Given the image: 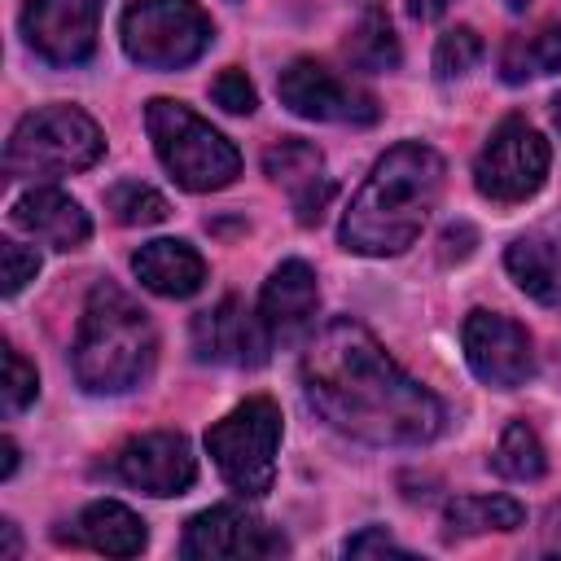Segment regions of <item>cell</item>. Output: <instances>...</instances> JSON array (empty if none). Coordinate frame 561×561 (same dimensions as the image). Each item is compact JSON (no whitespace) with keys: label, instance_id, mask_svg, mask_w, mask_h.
Segmentation results:
<instances>
[{"label":"cell","instance_id":"obj_1","mask_svg":"<svg viewBox=\"0 0 561 561\" xmlns=\"http://www.w3.org/2000/svg\"><path fill=\"white\" fill-rule=\"evenodd\" d=\"M298 373L307 403L346 438L373 447H421L447 425L443 399L412 381L351 316L329 320L302 346Z\"/></svg>","mask_w":561,"mask_h":561},{"label":"cell","instance_id":"obj_2","mask_svg":"<svg viewBox=\"0 0 561 561\" xmlns=\"http://www.w3.org/2000/svg\"><path fill=\"white\" fill-rule=\"evenodd\" d=\"M443 158L421 145V140H403V145H390L368 180L359 184V193L351 197L346 215H342V245L351 254H368V259H386V254H403L430 210L438 206V193H443Z\"/></svg>","mask_w":561,"mask_h":561},{"label":"cell","instance_id":"obj_3","mask_svg":"<svg viewBox=\"0 0 561 561\" xmlns=\"http://www.w3.org/2000/svg\"><path fill=\"white\" fill-rule=\"evenodd\" d=\"M158 355V333L140 302L123 294L114 280H96L79 329H75V377L88 394H123L136 390Z\"/></svg>","mask_w":561,"mask_h":561},{"label":"cell","instance_id":"obj_4","mask_svg":"<svg viewBox=\"0 0 561 561\" xmlns=\"http://www.w3.org/2000/svg\"><path fill=\"white\" fill-rule=\"evenodd\" d=\"M145 127L153 140L158 162L171 171V180L188 193H215L228 188L241 175V153L228 136H219L202 114H193L184 101L153 96L145 105Z\"/></svg>","mask_w":561,"mask_h":561},{"label":"cell","instance_id":"obj_5","mask_svg":"<svg viewBox=\"0 0 561 561\" xmlns=\"http://www.w3.org/2000/svg\"><path fill=\"white\" fill-rule=\"evenodd\" d=\"M101 153L105 136L79 105H44L13 127L4 145V171L13 180H53L96 167Z\"/></svg>","mask_w":561,"mask_h":561},{"label":"cell","instance_id":"obj_6","mask_svg":"<svg viewBox=\"0 0 561 561\" xmlns=\"http://www.w3.org/2000/svg\"><path fill=\"white\" fill-rule=\"evenodd\" d=\"M280 408L267 394H254L245 403H237L224 421H215L206 430V451L219 469V478L245 495L259 500L272 491L276 478V451H280Z\"/></svg>","mask_w":561,"mask_h":561},{"label":"cell","instance_id":"obj_7","mask_svg":"<svg viewBox=\"0 0 561 561\" xmlns=\"http://www.w3.org/2000/svg\"><path fill=\"white\" fill-rule=\"evenodd\" d=\"M118 39L136 66L180 70L210 48L215 22L197 0H131L118 18Z\"/></svg>","mask_w":561,"mask_h":561},{"label":"cell","instance_id":"obj_8","mask_svg":"<svg viewBox=\"0 0 561 561\" xmlns=\"http://www.w3.org/2000/svg\"><path fill=\"white\" fill-rule=\"evenodd\" d=\"M548 162H552L548 140L526 118L508 114L486 136V145L478 149V158H473V184H478V193L486 202L513 206V202H526V197H535L543 188Z\"/></svg>","mask_w":561,"mask_h":561},{"label":"cell","instance_id":"obj_9","mask_svg":"<svg viewBox=\"0 0 561 561\" xmlns=\"http://www.w3.org/2000/svg\"><path fill=\"white\" fill-rule=\"evenodd\" d=\"M280 105L294 110L298 118H316V123H346V127H368L381 118V105L368 88L346 83L342 75H333L324 61L298 57L280 70L276 79Z\"/></svg>","mask_w":561,"mask_h":561},{"label":"cell","instance_id":"obj_10","mask_svg":"<svg viewBox=\"0 0 561 561\" xmlns=\"http://www.w3.org/2000/svg\"><path fill=\"white\" fill-rule=\"evenodd\" d=\"M285 552L289 539L237 504L202 508L197 517H188L180 539V557L188 561H245V557H285Z\"/></svg>","mask_w":561,"mask_h":561},{"label":"cell","instance_id":"obj_11","mask_svg":"<svg viewBox=\"0 0 561 561\" xmlns=\"http://www.w3.org/2000/svg\"><path fill=\"white\" fill-rule=\"evenodd\" d=\"M460 346H465L473 377L495 390H513L535 377L530 333L500 311H469L460 324Z\"/></svg>","mask_w":561,"mask_h":561},{"label":"cell","instance_id":"obj_12","mask_svg":"<svg viewBox=\"0 0 561 561\" xmlns=\"http://www.w3.org/2000/svg\"><path fill=\"white\" fill-rule=\"evenodd\" d=\"M110 473L145 495H184L197 482V456L180 430H153L127 438L110 456Z\"/></svg>","mask_w":561,"mask_h":561},{"label":"cell","instance_id":"obj_13","mask_svg":"<svg viewBox=\"0 0 561 561\" xmlns=\"http://www.w3.org/2000/svg\"><path fill=\"white\" fill-rule=\"evenodd\" d=\"M105 0H26L22 35L48 66H83L96 53Z\"/></svg>","mask_w":561,"mask_h":561},{"label":"cell","instance_id":"obj_14","mask_svg":"<svg viewBox=\"0 0 561 561\" xmlns=\"http://www.w3.org/2000/svg\"><path fill=\"white\" fill-rule=\"evenodd\" d=\"M193 355L202 364H224V368H259L267 351L276 346L263 316L250 311L241 298H219L215 307L193 316Z\"/></svg>","mask_w":561,"mask_h":561},{"label":"cell","instance_id":"obj_15","mask_svg":"<svg viewBox=\"0 0 561 561\" xmlns=\"http://www.w3.org/2000/svg\"><path fill=\"white\" fill-rule=\"evenodd\" d=\"M263 171L272 184H280L294 202V219L302 228H316L324 219V206L333 197V175L324 171V153L311 140L285 136L263 153Z\"/></svg>","mask_w":561,"mask_h":561},{"label":"cell","instance_id":"obj_16","mask_svg":"<svg viewBox=\"0 0 561 561\" xmlns=\"http://www.w3.org/2000/svg\"><path fill=\"white\" fill-rule=\"evenodd\" d=\"M316 307H320V285L316 272L302 259H285L259 294V316L272 333V342H298L311 324H316Z\"/></svg>","mask_w":561,"mask_h":561},{"label":"cell","instance_id":"obj_17","mask_svg":"<svg viewBox=\"0 0 561 561\" xmlns=\"http://www.w3.org/2000/svg\"><path fill=\"white\" fill-rule=\"evenodd\" d=\"M13 224H18L22 232H31L35 241L53 245V250H79V245L92 237L88 210H83L70 193H61V188H53V184H39V188L22 193V197L13 202Z\"/></svg>","mask_w":561,"mask_h":561},{"label":"cell","instance_id":"obj_18","mask_svg":"<svg viewBox=\"0 0 561 561\" xmlns=\"http://www.w3.org/2000/svg\"><path fill=\"white\" fill-rule=\"evenodd\" d=\"M131 272L158 298H193L206 285V259L180 237H158L140 245L131 254Z\"/></svg>","mask_w":561,"mask_h":561},{"label":"cell","instance_id":"obj_19","mask_svg":"<svg viewBox=\"0 0 561 561\" xmlns=\"http://www.w3.org/2000/svg\"><path fill=\"white\" fill-rule=\"evenodd\" d=\"M70 543H83V548L105 552V557H136V552H145L149 535H145V522L127 504H118V500H92L88 508L75 513Z\"/></svg>","mask_w":561,"mask_h":561},{"label":"cell","instance_id":"obj_20","mask_svg":"<svg viewBox=\"0 0 561 561\" xmlns=\"http://www.w3.org/2000/svg\"><path fill=\"white\" fill-rule=\"evenodd\" d=\"M504 267L517 289L543 307H561V245L548 237H517L504 250Z\"/></svg>","mask_w":561,"mask_h":561},{"label":"cell","instance_id":"obj_21","mask_svg":"<svg viewBox=\"0 0 561 561\" xmlns=\"http://www.w3.org/2000/svg\"><path fill=\"white\" fill-rule=\"evenodd\" d=\"M443 522H447V539H469V535H486V530L526 526V508L513 495H460L447 504Z\"/></svg>","mask_w":561,"mask_h":561},{"label":"cell","instance_id":"obj_22","mask_svg":"<svg viewBox=\"0 0 561 561\" xmlns=\"http://www.w3.org/2000/svg\"><path fill=\"white\" fill-rule=\"evenodd\" d=\"M557 70H561V22H548L530 35H513L500 53V75L508 83H526Z\"/></svg>","mask_w":561,"mask_h":561},{"label":"cell","instance_id":"obj_23","mask_svg":"<svg viewBox=\"0 0 561 561\" xmlns=\"http://www.w3.org/2000/svg\"><path fill=\"white\" fill-rule=\"evenodd\" d=\"M346 57H351V66L355 70H364V75H386V70H399V39H394V31H390V18L386 13H377V9H368L364 18H359V26L351 31V39H346Z\"/></svg>","mask_w":561,"mask_h":561},{"label":"cell","instance_id":"obj_24","mask_svg":"<svg viewBox=\"0 0 561 561\" xmlns=\"http://www.w3.org/2000/svg\"><path fill=\"white\" fill-rule=\"evenodd\" d=\"M491 465H495V473H500V478L535 482V478H543L548 456H543L539 434H535L526 421H508V425H504V434H500V443H495Z\"/></svg>","mask_w":561,"mask_h":561},{"label":"cell","instance_id":"obj_25","mask_svg":"<svg viewBox=\"0 0 561 561\" xmlns=\"http://www.w3.org/2000/svg\"><path fill=\"white\" fill-rule=\"evenodd\" d=\"M105 210L123 224V228H149V224H162L171 215L167 197L140 180H118L110 193H105Z\"/></svg>","mask_w":561,"mask_h":561},{"label":"cell","instance_id":"obj_26","mask_svg":"<svg viewBox=\"0 0 561 561\" xmlns=\"http://www.w3.org/2000/svg\"><path fill=\"white\" fill-rule=\"evenodd\" d=\"M482 61V35L473 26H451L434 44V75L438 79H460Z\"/></svg>","mask_w":561,"mask_h":561},{"label":"cell","instance_id":"obj_27","mask_svg":"<svg viewBox=\"0 0 561 561\" xmlns=\"http://www.w3.org/2000/svg\"><path fill=\"white\" fill-rule=\"evenodd\" d=\"M35 394H39L35 364H26V355L13 342H4V381H0V408H4V416L26 412L35 403Z\"/></svg>","mask_w":561,"mask_h":561},{"label":"cell","instance_id":"obj_28","mask_svg":"<svg viewBox=\"0 0 561 561\" xmlns=\"http://www.w3.org/2000/svg\"><path fill=\"white\" fill-rule=\"evenodd\" d=\"M210 96H215V105L228 110V114H254V105H259L254 83H250L245 70H237V66L219 70V79L210 83Z\"/></svg>","mask_w":561,"mask_h":561},{"label":"cell","instance_id":"obj_29","mask_svg":"<svg viewBox=\"0 0 561 561\" xmlns=\"http://www.w3.org/2000/svg\"><path fill=\"white\" fill-rule=\"evenodd\" d=\"M0 263H4V298H18L31 280H35V272H39V254L35 250H26L22 241H0Z\"/></svg>","mask_w":561,"mask_h":561},{"label":"cell","instance_id":"obj_30","mask_svg":"<svg viewBox=\"0 0 561 561\" xmlns=\"http://www.w3.org/2000/svg\"><path fill=\"white\" fill-rule=\"evenodd\" d=\"M342 552H346V557H386V552L408 557V552H403V548H399L381 526H364L359 535H351V539H346V548H342Z\"/></svg>","mask_w":561,"mask_h":561},{"label":"cell","instance_id":"obj_31","mask_svg":"<svg viewBox=\"0 0 561 561\" xmlns=\"http://www.w3.org/2000/svg\"><path fill=\"white\" fill-rule=\"evenodd\" d=\"M447 4H451V0H408L412 18H421V22H434V18H443V13H447Z\"/></svg>","mask_w":561,"mask_h":561},{"label":"cell","instance_id":"obj_32","mask_svg":"<svg viewBox=\"0 0 561 561\" xmlns=\"http://www.w3.org/2000/svg\"><path fill=\"white\" fill-rule=\"evenodd\" d=\"M18 552H22L18 526H13V522H0V557H18Z\"/></svg>","mask_w":561,"mask_h":561},{"label":"cell","instance_id":"obj_33","mask_svg":"<svg viewBox=\"0 0 561 561\" xmlns=\"http://www.w3.org/2000/svg\"><path fill=\"white\" fill-rule=\"evenodd\" d=\"M13 469H18V443L0 438V478H13Z\"/></svg>","mask_w":561,"mask_h":561},{"label":"cell","instance_id":"obj_34","mask_svg":"<svg viewBox=\"0 0 561 561\" xmlns=\"http://www.w3.org/2000/svg\"><path fill=\"white\" fill-rule=\"evenodd\" d=\"M552 118H557V131H561V96L552 101Z\"/></svg>","mask_w":561,"mask_h":561},{"label":"cell","instance_id":"obj_35","mask_svg":"<svg viewBox=\"0 0 561 561\" xmlns=\"http://www.w3.org/2000/svg\"><path fill=\"white\" fill-rule=\"evenodd\" d=\"M504 4H508V9H513V13H522V9H526V4H530V0H504Z\"/></svg>","mask_w":561,"mask_h":561}]
</instances>
